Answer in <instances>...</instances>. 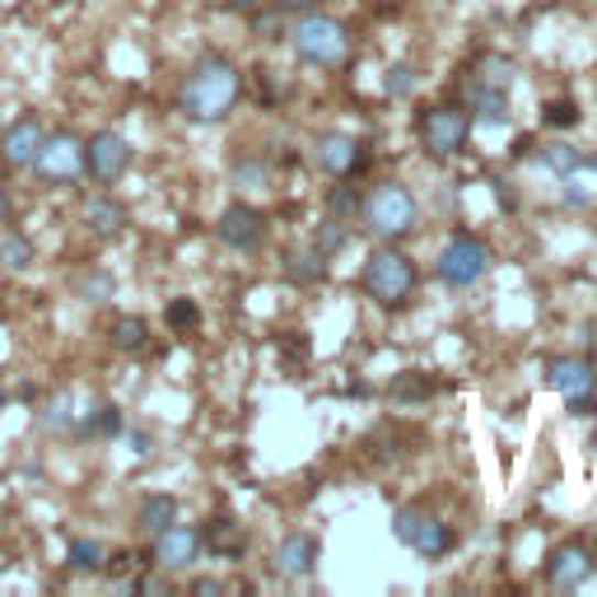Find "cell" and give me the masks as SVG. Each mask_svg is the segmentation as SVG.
I'll use <instances>...</instances> for the list:
<instances>
[{"mask_svg": "<svg viewBox=\"0 0 597 597\" xmlns=\"http://www.w3.org/2000/svg\"><path fill=\"white\" fill-rule=\"evenodd\" d=\"M243 98V75H238L234 62L225 56H202L192 70H187V85H183V112L192 122H225V117L238 108Z\"/></svg>", "mask_w": 597, "mask_h": 597, "instance_id": "6da1fadb", "label": "cell"}, {"mask_svg": "<svg viewBox=\"0 0 597 597\" xmlns=\"http://www.w3.org/2000/svg\"><path fill=\"white\" fill-rule=\"evenodd\" d=\"M415 281H421V271H415V262L402 252V248H373L369 252V262L360 271V285L369 290L373 304H383V308H402L406 298L415 294Z\"/></svg>", "mask_w": 597, "mask_h": 597, "instance_id": "7a4b0ae2", "label": "cell"}, {"mask_svg": "<svg viewBox=\"0 0 597 597\" xmlns=\"http://www.w3.org/2000/svg\"><path fill=\"white\" fill-rule=\"evenodd\" d=\"M360 220L373 238H383V243H397V238H406L421 220V206H415V196L402 187V183H378L365 202H360Z\"/></svg>", "mask_w": 597, "mask_h": 597, "instance_id": "3957f363", "label": "cell"}, {"mask_svg": "<svg viewBox=\"0 0 597 597\" xmlns=\"http://www.w3.org/2000/svg\"><path fill=\"white\" fill-rule=\"evenodd\" d=\"M290 43L298 52V62H308V66H341L346 56H350V33L341 19H332V14H298V24L290 29Z\"/></svg>", "mask_w": 597, "mask_h": 597, "instance_id": "277c9868", "label": "cell"}, {"mask_svg": "<svg viewBox=\"0 0 597 597\" xmlns=\"http://www.w3.org/2000/svg\"><path fill=\"white\" fill-rule=\"evenodd\" d=\"M415 135H421V145L434 154V159H453L457 150L467 145L471 135V117L453 104H434L421 112V122H415Z\"/></svg>", "mask_w": 597, "mask_h": 597, "instance_id": "5b68a950", "label": "cell"}, {"mask_svg": "<svg viewBox=\"0 0 597 597\" xmlns=\"http://www.w3.org/2000/svg\"><path fill=\"white\" fill-rule=\"evenodd\" d=\"M43 183H75L79 173H85V141H79L75 131H47V141L37 145L33 164H29Z\"/></svg>", "mask_w": 597, "mask_h": 597, "instance_id": "8992f818", "label": "cell"}, {"mask_svg": "<svg viewBox=\"0 0 597 597\" xmlns=\"http://www.w3.org/2000/svg\"><path fill=\"white\" fill-rule=\"evenodd\" d=\"M392 536L402 546H411L415 555H425V561H439V555L453 551V532L448 523H439L434 513L425 509H397L392 513Z\"/></svg>", "mask_w": 597, "mask_h": 597, "instance_id": "52a82bcc", "label": "cell"}, {"mask_svg": "<svg viewBox=\"0 0 597 597\" xmlns=\"http://www.w3.org/2000/svg\"><path fill=\"white\" fill-rule=\"evenodd\" d=\"M490 271V248L471 234H453L439 252V281L453 290H471Z\"/></svg>", "mask_w": 597, "mask_h": 597, "instance_id": "ba28073f", "label": "cell"}, {"mask_svg": "<svg viewBox=\"0 0 597 597\" xmlns=\"http://www.w3.org/2000/svg\"><path fill=\"white\" fill-rule=\"evenodd\" d=\"M131 159H135L131 141L127 135H117V131H94L85 141V173L94 177V183H104V187H112L117 177H127Z\"/></svg>", "mask_w": 597, "mask_h": 597, "instance_id": "9c48e42d", "label": "cell"}, {"mask_svg": "<svg viewBox=\"0 0 597 597\" xmlns=\"http://www.w3.org/2000/svg\"><path fill=\"white\" fill-rule=\"evenodd\" d=\"M215 238H220L225 248H234V252H252V248L267 238V215L257 210V206H248V202H229V206L220 210Z\"/></svg>", "mask_w": 597, "mask_h": 597, "instance_id": "30bf717a", "label": "cell"}, {"mask_svg": "<svg viewBox=\"0 0 597 597\" xmlns=\"http://www.w3.org/2000/svg\"><path fill=\"white\" fill-rule=\"evenodd\" d=\"M206 546V536L196 532V528H183V523H173L154 536V565L164 569V574H183L196 565V555H202Z\"/></svg>", "mask_w": 597, "mask_h": 597, "instance_id": "8fae6325", "label": "cell"}, {"mask_svg": "<svg viewBox=\"0 0 597 597\" xmlns=\"http://www.w3.org/2000/svg\"><path fill=\"white\" fill-rule=\"evenodd\" d=\"M546 383L561 392L569 406H579V402H588L593 388H597V369H593L588 355H561V360L546 365Z\"/></svg>", "mask_w": 597, "mask_h": 597, "instance_id": "7c38bea8", "label": "cell"}, {"mask_svg": "<svg viewBox=\"0 0 597 597\" xmlns=\"http://www.w3.org/2000/svg\"><path fill=\"white\" fill-rule=\"evenodd\" d=\"M47 141V127H43V117H33V112H24V117H14V122L0 131V159H6L10 169H29L33 164V154H37V145Z\"/></svg>", "mask_w": 597, "mask_h": 597, "instance_id": "4fadbf2b", "label": "cell"}, {"mask_svg": "<svg viewBox=\"0 0 597 597\" xmlns=\"http://www.w3.org/2000/svg\"><path fill=\"white\" fill-rule=\"evenodd\" d=\"M127 206L117 202L112 192H94V196H85V202H79V225H85L94 238H117L127 229Z\"/></svg>", "mask_w": 597, "mask_h": 597, "instance_id": "5bb4252c", "label": "cell"}, {"mask_svg": "<svg viewBox=\"0 0 597 597\" xmlns=\"http://www.w3.org/2000/svg\"><path fill=\"white\" fill-rule=\"evenodd\" d=\"M271 561H275V574H281V579H308V574L317 569V536L313 532H285Z\"/></svg>", "mask_w": 597, "mask_h": 597, "instance_id": "9a60e30c", "label": "cell"}, {"mask_svg": "<svg viewBox=\"0 0 597 597\" xmlns=\"http://www.w3.org/2000/svg\"><path fill=\"white\" fill-rule=\"evenodd\" d=\"M360 159H365V150H360L355 135H341V131L317 135V169H323L327 177H336V183L360 169Z\"/></svg>", "mask_w": 597, "mask_h": 597, "instance_id": "2e32d148", "label": "cell"}, {"mask_svg": "<svg viewBox=\"0 0 597 597\" xmlns=\"http://www.w3.org/2000/svg\"><path fill=\"white\" fill-rule=\"evenodd\" d=\"M588 574H593V551H588V546L565 542V546L551 551L546 579H551L555 588H579V584H588Z\"/></svg>", "mask_w": 597, "mask_h": 597, "instance_id": "e0dca14e", "label": "cell"}, {"mask_svg": "<svg viewBox=\"0 0 597 597\" xmlns=\"http://www.w3.org/2000/svg\"><path fill=\"white\" fill-rule=\"evenodd\" d=\"M467 108L481 117V122H509V89L486 85V79H467Z\"/></svg>", "mask_w": 597, "mask_h": 597, "instance_id": "ac0fdd59", "label": "cell"}, {"mask_svg": "<svg viewBox=\"0 0 597 597\" xmlns=\"http://www.w3.org/2000/svg\"><path fill=\"white\" fill-rule=\"evenodd\" d=\"M173 523H177V500L173 495H145L141 509H135V532H145V536H159Z\"/></svg>", "mask_w": 597, "mask_h": 597, "instance_id": "d6986e66", "label": "cell"}, {"mask_svg": "<svg viewBox=\"0 0 597 597\" xmlns=\"http://www.w3.org/2000/svg\"><path fill=\"white\" fill-rule=\"evenodd\" d=\"M37 262V248H33V238L29 234H19V229H0V267L6 271H29Z\"/></svg>", "mask_w": 597, "mask_h": 597, "instance_id": "ffe728a7", "label": "cell"}, {"mask_svg": "<svg viewBox=\"0 0 597 597\" xmlns=\"http://www.w3.org/2000/svg\"><path fill=\"white\" fill-rule=\"evenodd\" d=\"M108 336H112V350L135 355V350H145V346H150V323H145L141 313H127V317H117Z\"/></svg>", "mask_w": 597, "mask_h": 597, "instance_id": "44dd1931", "label": "cell"}, {"mask_svg": "<svg viewBox=\"0 0 597 597\" xmlns=\"http://www.w3.org/2000/svg\"><path fill=\"white\" fill-rule=\"evenodd\" d=\"M285 275L294 285H317L327 275V257L317 248H304V252H290L285 257Z\"/></svg>", "mask_w": 597, "mask_h": 597, "instance_id": "7402d4cb", "label": "cell"}, {"mask_svg": "<svg viewBox=\"0 0 597 597\" xmlns=\"http://www.w3.org/2000/svg\"><path fill=\"white\" fill-rule=\"evenodd\" d=\"M75 294L85 298V304H108V298L117 294L112 271H85V275H75Z\"/></svg>", "mask_w": 597, "mask_h": 597, "instance_id": "603a6c76", "label": "cell"}, {"mask_svg": "<svg viewBox=\"0 0 597 597\" xmlns=\"http://www.w3.org/2000/svg\"><path fill=\"white\" fill-rule=\"evenodd\" d=\"M104 561H108L104 542H94V536H75V542H70V569L98 574V569H104Z\"/></svg>", "mask_w": 597, "mask_h": 597, "instance_id": "cb8c5ba5", "label": "cell"}, {"mask_svg": "<svg viewBox=\"0 0 597 597\" xmlns=\"http://www.w3.org/2000/svg\"><path fill=\"white\" fill-rule=\"evenodd\" d=\"M430 392H434V383H430L421 369H411V373H397V378H392V397H397V402H425Z\"/></svg>", "mask_w": 597, "mask_h": 597, "instance_id": "d4e9b609", "label": "cell"}, {"mask_svg": "<svg viewBox=\"0 0 597 597\" xmlns=\"http://www.w3.org/2000/svg\"><path fill=\"white\" fill-rule=\"evenodd\" d=\"M346 243H350V229H346L341 215H332V220H327L323 229H317V238H313V248L323 252V257H336V252H341Z\"/></svg>", "mask_w": 597, "mask_h": 597, "instance_id": "484cf974", "label": "cell"}, {"mask_svg": "<svg viewBox=\"0 0 597 597\" xmlns=\"http://www.w3.org/2000/svg\"><path fill=\"white\" fill-rule=\"evenodd\" d=\"M542 164H546L551 173L569 177V173H579V169H584V154H579V150H569V145H546V150H542Z\"/></svg>", "mask_w": 597, "mask_h": 597, "instance_id": "4316f807", "label": "cell"}, {"mask_svg": "<svg viewBox=\"0 0 597 597\" xmlns=\"http://www.w3.org/2000/svg\"><path fill=\"white\" fill-rule=\"evenodd\" d=\"M206 536H210V546L220 551V555H225V551H229V555L243 551V532H238V523H234V519H215Z\"/></svg>", "mask_w": 597, "mask_h": 597, "instance_id": "83f0119b", "label": "cell"}, {"mask_svg": "<svg viewBox=\"0 0 597 597\" xmlns=\"http://www.w3.org/2000/svg\"><path fill=\"white\" fill-rule=\"evenodd\" d=\"M471 79H486V85H500L509 89V79H513V62H504V56H481L471 70Z\"/></svg>", "mask_w": 597, "mask_h": 597, "instance_id": "f1b7e54d", "label": "cell"}, {"mask_svg": "<svg viewBox=\"0 0 597 597\" xmlns=\"http://www.w3.org/2000/svg\"><path fill=\"white\" fill-rule=\"evenodd\" d=\"M164 317H169V327H173V332H192L196 323H202V308H196L192 298H173V304L164 308Z\"/></svg>", "mask_w": 597, "mask_h": 597, "instance_id": "f546056e", "label": "cell"}, {"mask_svg": "<svg viewBox=\"0 0 597 597\" xmlns=\"http://www.w3.org/2000/svg\"><path fill=\"white\" fill-rule=\"evenodd\" d=\"M89 434H104V439H117L122 434V411L117 406H94V415H89Z\"/></svg>", "mask_w": 597, "mask_h": 597, "instance_id": "4dcf8cb0", "label": "cell"}, {"mask_svg": "<svg viewBox=\"0 0 597 597\" xmlns=\"http://www.w3.org/2000/svg\"><path fill=\"white\" fill-rule=\"evenodd\" d=\"M360 202H365V196H355V187H332L327 192V210L341 215V220H346V215H360Z\"/></svg>", "mask_w": 597, "mask_h": 597, "instance_id": "1f68e13d", "label": "cell"}, {"mask_svg": "<svg viewBox=\"0 0 597 597\" xmlns=\"http://www.w3.org/2000/svg\"><path fill=\"white\" fill-rule=\"evenodd\" d=\"M383 89H388L392 98H406V94L415 89V70H411V66H402V62L388 66V75H383Z\"/></svg>", "mask_w": 597, "mask_h": 597, "instance_id": "d6a6232c", "label": "cell"}, {"mask_svg": "<svg viewBox=\"0 0 597 597\" xmlns=\"http://www.w3.org/2000/svg\"><path fill=\"white\" fill-rule=\"evenodd\" d=\"M542 122H546V127H574V122H579V104H569V98H555V104H546Z\"/></svg>", "mask_w": 597, "mask_h": 597, "instance_id": "836d02e7", "label": "cell"}, {"mask_svg": "<svg viewBox=\"0 0 597 597\" xmlns=\"http://www.w3.org/2000/svg\"><path fill=\"white\" fill-rule=\"evenodd\" d=\"M234 177H238V187L267 183V164H262V159H243V164H238V169H234Z\"/></svg>", "mask_w": 597, "mask_h": 597, "instance_id": "e575fe53", "label": "cell"}, {"mask_svg": "<svg viewBox=\"0 0 597 597\" xmlns=\"http://www.w3.org/2000/svg\"><path fill=\"white\" fill-rule=\"evenodd\" d=\"M317 6H323V0H275V10H281V14H308Z\"/></svg>", "mask_w": 597, "mask_h": 597, "instance_id": "d590c367", "label": "cell"}, {"mask_svg": "<svg viewBox=\"0 0 597 597\" xmlns=\"http://www.w3.org/2000/svg\"><path fill=\"white\" fill-rule=\"evenodd\" d=\"M220 10H234V14H248V10H262L267 0H215Z\"/></svg>", "mask_w": 597, "mask_h": 597, "instance_id": "8d00e7d4", "label": "cell"}, {"mask_svg": "<svg viewBox=\"0 0 597 597\" xmlns=\"http://www.w3.org/2000/svg\"><path fill=\"white\" fill-rule=\"evenodd\" d=\"M192 588H196V593H225V584H220V579H196Z\"/></svg>", "mask_w": 597, "mask_h": 597, "instance_id": "74e56055", "label": "cell"}, {"mask_svg": "<svg viewBox=\"0 0 597 597\" xmlns=\"http://www.w3.org/2000/svg\"><path fill=\"white\" fill-rule=\"evenodd\" d=\"M6 220H10V192L0 187V225H6Z\"/></svg>", "mask_w": 597, "mask_h": 597, "instance_id": "f35d334b", "label": "cell"}, {"mask_svg": "<svg viewBox=\"0 0 597 597\" xmlns=\"http://www.w3.org/2000/svg\"><path fill=\"white\" fill-rule=\"evenodd\" d=\"M584 346H588V350H597V323H588V332H584Z\"/></svg>", "mask_w": 597, "mask_h": 597, "instance_id": "ab89813d", "label": "cell"}, {"mask_svg": "<svg viewBox=\"0 0 597 597\" xmlns=\"http://www.w3.org/2000/svg\"><path fill=\"white\" fill-rule=\"evenodd\" d=\"M584 169H597V154H584Z\"/></svg>", "mask_w": 597, "mask_h": 597, "instance_id": "60d3db41", "label": "cell"}, {"mask_svg": "<svg viewBox=\"0 0 597 597\" xmlns=\"http://www.w3.org/2000/svg\"><path fill=\"white\" fill-rule=\"evenodd\" d=\"M0 131H6V127H0Z\"/></svg>", "mask_w": 597, "mask_h": 597, "instance_id": "b9f144b4", "label": "cell"}]
</instances>
